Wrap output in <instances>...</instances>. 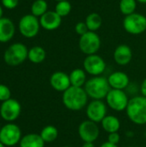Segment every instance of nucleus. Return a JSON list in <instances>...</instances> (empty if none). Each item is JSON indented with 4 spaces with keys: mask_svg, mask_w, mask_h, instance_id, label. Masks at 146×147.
I'll return each instance as SVG.
<instances>
[{
    "mask_svg": "<svg viewBox=\"0 0 146 147\" xmlns=\"http://www.w3.org/2000/svg\"><path fill=\"white\" fill-rule=\"evenodd\" d=\"M123 28L130 34H142L146 31V16L138 12L126 16L123 19Z\"/></svg>",
    "mask_w": 146,
    "mask_h": 147,
    "instance_id": "39448f33",
    "label": "nucleus"
},
{
    "mask_svg": "<svg viewBox=\"0 0 146 147\" xmlns=\"http://www.w3.org/2000/svg\"><path fill=\"white\" fill-rule=\"evenodd\" d=\"M133 59L132 48L126 44H121L116 47L114 51V59L119 65L124 66L128 65Z\"/></svg>",
    "mask_w": 146,
    "mask_h": 147,
    "instance_id": "dca6fc26",
    "label": "nucleus"
},
{
    "mask_svg": "<svg viewBox=\"0 0 146 147\" xmlns=\"http://www.w3.org/2000/svg\"><path fill=\"white\" fill-rule=\"evenodd\" d=\"M100 147H118V146H117V145H114V144H112V143L107 141V142L103 143Z\"/></svg>",
    "mask_w": 146,
    "mask_h": 147,
    "instance_id": "473e14b6",
    "label": "nucleus"
},
{
    "mask_svg": "<svg viewBox=\"0 0 146 147\" xmlns=\"http://www.w3.org/2000/svg\"><path fill=\"white\" fill-rule=\"evenodd\" d=\"M1 2L3 6L8 9H15L19 3V0H1Z\"/></svg>",
    "mask_w": 146,
    "mask_h": 147,
    "instance_id": "c756f323",
    "label": "nucleus"
},
{
    "mask_svg": "<svg viewBox=\"0 0 146 147\" xmlns=\"http://www.w3.org/2000/svg\"><path fill=\"white\" fill-rule=\"evenodd\" d=\"M83 88L89 97L93 100H102L106 98L111 90L108 78L102 76L92 77L87 80Z\"/></svg>",
    "mask_w": 146,
    "mask_h": 147,
    "instance_id": "7ed1b4c3",
    "label": "nucleus"
},
{
    "mask_svg": "<svg viewBox=\"0 0 146 147\" xmlns=\"http://www.w3.org/2000/svg\"><path fill=\"white\" fill-rule=\"evenodd\" d=\"M48 11V4L46 0H35L31 5V14L36 17L42 16Z\"/></svg>",
    "mask_w": 146,
    "mask_h": 147,
    "instance_id": "393cba45",
    "label": "nucleus"
},
{
    "mask_svg": "<svg viewBox=\"0 0 146 147\" xmlns=\"http://www.w3.org/2000/svg\"><path fill=\"white\" fill-rule=\"evenodd\" d=\"M120 140V136L118 134V132L116 133H112V134H108V141L114 144V145H117Z\"/></svg>",
    "mask_w": 146,
    "mask_h": 147,
    "instance_id": "7c9ffc66",
    "label": "nucleus"
},
{
    "mask_svg": "<svg viewBox=\"0 0 146 147\" xmlns=\"http://www.w3.org/2000/svg\"><path fill=\"white\" fill-rule=\"evenodd\" d=\"M1 127H1V126H0V130H1Z\"/></svg>",
    "mask_w": 146,
    "mask_h": 147,
    "instance_id": "a19ab883",
    "label": "nucleus"
},
{
    "mask_svg": "<svg viewBox=\"0 0 146 147\" xmlns=\"http://www.w3.org/2000/svg\"><path fill=\"white\" fill-rule=\"evenodd\" d=\"M128 119L136 125L146 124V97L144 96H137L129 99L128 105L126 109Z\"/></svg>",
    "mask_w": 146,
    "mask_h": 147,
    "instance_id": "f03ea898",
    "label": "nucleus"
},
{
    "mask_svg": "<svg viewBox=\"0 0 146 147\" xmlns=\"http://www.w3.org/2000/svg\"><path fill=\"white\" fill-rule=\"evenodd\" d=\"M40 135L45 143H52L57 140L59 136V131L54 126L48 125L42 128Z\"/></svg>",
    "mask_w": 146,
    "mask_h": 147,
    "instance_id": "b1692460",
    "label": "nucleus"
},
{
    "mask_svg": "<svg viewBox=\"0 0 146 147\" xmlns=\"http://www.w3.org/2000/svg\"><path fill=\"white\" fill-rule=\"evenodd\" d=\"M145 136H146V131H145Z\"/></svg>",
    "mask_w": 146,
    "mask_h": 147,
    "instance_id": "ea45409f",
    "label": "nucleus"
},
{
    "mask_svg": "<svg viewBox=\"0 0 146 147\" xmlns=\"http://www.w3.org/2000/svg\"><path fill=\"white\" fill-rule=\"evenodd\" d=\"M109 85L111 89H115V90H122L127 88L129 84H130V79L129 77L126 73L123 71H114L109 75L108 78Z\"/></svg>",
    "mask_w": 146,
    "mask_h": 147,
    "instance_id": "f3484780",
    "label": "nucleus"
},
{
    "mask_svg": "<svg viewBox=\"0 0 146 147\" xmlns=\"http://www.w3.org/2000/svg\"><path fill=\"white\" fill-rule=\"evenodd\" d=\"M55 12L60 16L62 18L67 16L70 15L71 11V3H70L69 0L67 1H61V2H57L56 6H55Z\"/></svg>",
    "mask_w": 146,
    "mask_h": 147,
    "instance_id": "bb28decb",
    "label": "nucleus"
},
{
    "mask_svg": "<svg viewBox=\"0 0 146 147\" xmlns=\"http://www.w3.org/2000/svg\"><path fill=\"white\" fill-rule=\"evenodd\" d=\"M70 82L71 86L75 87H84L87 79H86V71L81 68H76L72 70L69 75Z\"/></svg>",
    "mask_w": 146,
    "mask_h": 147,
    "instance_id": "aec40b11",
    "label": "nucleus"
},
{
    "mask_svg": "<svg viewBox=\"0 0 146 147\" xmlns=\"http://www.w3.org/2000/svg\"><path fill=\"white\" fill-rule=\"evenodd\" d=\"M56 2H61V1H67V0H55Z\"/></svg>",
    "mask_w": 146,
    "mask_h": 147,
    "instance_id": "4c0bfd02",
    "label": "nucleus"
},
{
    "mask_svg": "<svg viewBox=\"0 0 146 147\" xmlns=\"http://www.w3.org/2000/svg\"><path fill=\"white\" fill-rule=\"evenodd\" d=\"M137 2L139 3H146V0H137Z\"/></svg>",
    "mask_w": 146,
    "mask_h": 147,
    "instance_id": "c9c22d12",
    "label": "nucleus"
},
{
    "mask_svg": "<svg viewBox=\"0 0 146 147\" xmlns=\"http://www.w3.org/2000/svg\"><path fill=\"white\" fill-rule=\"evenodd\" d=\"M106 104L114 111H124L129 102L126 93L122 90L111 89L106 96Z\"/></svg>",
    "mask_w": 146,
    "mask_h": 147,
    "instance_id": "1a4fd4ad",
    "label": "nucleus"
},
{
    "mask_svg": "<svg viewBox=\"0 0 146 147\" xmlns=\"http://www.w3.org/2000/svg\"><path fill=\"white\" fill-rule=\"evenodd\" d=\"M102 127L108 134L116 133L120 128V121L114 115H107L101 122Z\"/></svg>",
    "mask_w": 146,
    "mask_h": 147,
    "instance_id": "412c9836",
    "label": "nucleus"
},
{
    "mask_svg": "<svg viewBox=\"0 0 146 147\" xmlns=\"http://www.w3.org/2000/svg\"><path fill=\"white\" fill-rule=\"evenodd\" d=\"M140 92H141L142 96L146 97V78L143 80V82L140 85Z\"/></svg>",
    "mask_w": 146,
    "mask_h": 147,
    "instance_id": "2f4dec72",
    "label": "nucleus"
},
{
    "mask_svg": "<svg viewBox=\"0 0 146 147\" xmlns=\"http://www.w3.org/2000/svg\"><path fill=\"white\" fill-rule=\"evenodd\" d=\"M89 96L83 87L71 86L63 92L62 102L66 109L71 111H79L88 105Z\"/></svg>",
    "mask_w": 146,
    "mask_h": 147,
    "instance_id": "f257e3e1",
    "label": "nucleus"
},
{
    "mask_svg": "<svg viewBox=\"0 0 146 147\" xmlns=\"http://www.w3.org/2000/svg\"><path fill=\"white\" fill-rule=\"evenodd\" d=\"M22 112L20 102L13 98L3 102L0 106V116L7 122H14L18 119Z\"/></svg>",
    "mask_w": 146,
    "mask_h": 147,
    "instance_id": "9d476101",
    "label": "nucleus"
},
{
    "mask_svg": "<svg viewBox=\"0 0 146 147\" xmlns=\"http://www.w3.org/2000/svg\"><path fill=\"white\" fill-rule=\"evenodd\" d=\"M28 47L22 43L16 42L6 49L3 54V60L8 65L17 66L28 59Z\"/></svg>",
    "mask_w": 146,
    "mask_h": 147,
    "instance_id": "20e7f679",
    "label": "nucleus"
},
{
    "mask_svg": "<svg viewBox=\"0 0 146 147\" xmlns=\"http://www.w3.org/2000/svg\"><path fill=\"white\" fill-rule=\"evenodd\" d=\"M15 32V27L14 22L7 17H2L0 19V42L5 43L9 41Z\"/></svg>",
    "mask_w": 146,
    "mask_h": 147,
    "instance_id": "a211bd4d",
    "label": "nucleus"
},
{
    "mask_svg": "<svg viewBox=\"0 0 146 147\" xmlns=\"http://www.w3.org/2000/svg\"><path fill=\"white\" fill-rule=\"evenodd\" d=\"M107 104L102 100H92L86 107V115L88 120L96 123H101L107 116Z\"/></svg>",
    "mask_w": 146,
    "mask_h": 147,
    "instance_id": "f8f14e48",
    "label": "nucleus"
},
{
    "mask_svg": "<svg viewBox=\"0 0 146 147\" xmlns=\"http://www.w3.org/2000/svg\"><path fill=\"white\" fill-rule=\"evenodd\" d=\"M75 32L79 35L82 36L84 34H86L87 32H89V28L85 23V22H78L76 25H75Z\"/></svg>",
    "mask_w": 146,
    "mask_h": 147,
    "instance_id": "c85d7f7f",
    "label": "nucleus"
},
{
    "mask_svg": "<svg viewBox=\"0 0 146 147\" xmlns=\"http://www.w3.org/2000/svg\"><path fill=\"white\" fill-rule=\"evenodd\" d=\"M102 40L96 32L89 31L83 35L80 36L78 40V47L80 51L87 55L96 54L100 50Z\"/></svg>",
    "mask_w": 146,
    "mask_h": 147,
    "instance_id": "423d86ee",
    "label": "nucleus"
},
{
    "mask_svg": "<svg viewBox=\"0 0 146 147\" xmlns=\"http://www.w3.org/2000/svg\"><path fill=\"white\" fill-rule=\"evenodd\" d=\"M46 57V50L40 46H34L28 50V59L30 62L34 64H40L42 63Z\"/></svg>",
    "mask_w": 146,
    "mask_h": 147,
    "instance_id": "4be33fe9",
    "label": "nucleus"
},
{
    "mask_svg": "<svg viewBox=\"0 0 146 147\" xmlns=\"http://www.w3.org/2000/svg\"><path fill=\"white\" fill-rule=\"evenodd\" d=\"M3 7L0 5V19L3 17Z\"/></svg>",
    "mask_w": 146,
    "mask_h": 147,
    "instance_id": "f704fd0d",
    "label": "nucleus"
},
{
    "mask_svg": "<svg viewBox=\"0 0 146 147\" xmlns=\"http://www.w3.org/2000/svg\"><path fill=\"white\" fill-rule=\"evenodd\" d=\"M49 81L52 88L59 92H65L68 88L71 86L69 75L60 71L53 72L51 75Z\"/></svg>",
    "mask_w": 146,
    "mask_h": 147,
    "instance_id": "2eb2a0df",
    "label": "nucleus"
},
{
    "mask_svg": "<svg viewBox=\"0 0 146 147\" xmlns=\"http://www.w3.org/2000/svg\"><path fill=\"white\" fill-rule=\"evenodd\" d=\"M0 147H7V146H5L3 143H1V142H0Z\"/></svg>",
    "mask_w": 146,
    "mask_h": 147,
    "instance_id": "e433bc0d",
    "label": "nucleus"
},
{
    "mask_svg": "<svg viewBox=\"0 0 146 147\" xmlns=\"http://www.w3.org/2000/svg\"><path fill=\"white\" fill-rule=\"evenodd\" d=\"M129 147H135V146H129Z\"/></svg>",
    "mask_w": 146,
    "mask_h": 147,
    "instance_id": "79ce46f5",
    "label": "nucleus"
},
{
    "mask_svg": "<svg viewBox=\"0 0 146 147\" xmlns=\"http://www.w3.org/2000/svg\"><path fill=\"white\" fill-rule=\"evenodd\" d=\"M11 98V91L9 88L4 84H0V102H5Z\"/></svg>",
    "mask_w": 146,
    "mask_h": 147,
    "instance_id": "cd10ccee",
    "label": "nucleus"
},
{
    "mask_svg": "<svg viewBox=\"0 0 146 147\" xmlns=\"http://www.w3.org/2000/svg\"><path fill=\"white\" fill-rule=\"evenodd\" d=\"M137 4V0H120L119 3V9L121 14L126 16L136 12Z\"/></svg>",
    "mask_w": 146,
    "mask_h": 147,
    "instance_id": "a878e982",
    "label": "nucleus"
},
{
    "mask_svg": "<svg viewBox=\"0 0 146 147\" xmlns=\"http://www.w3.org/2000/svg\"><path fill=\"white\" fill-rule=\"evenodd\" d=\"M84 22L89 28V31H92V32H96L98 29H100V28L102 25V16L96 12L89 13L86 16Z\"/></svg>",
    "mask_w": 146,
    "mask_h": 147,
    "instance_id": "5701e85b",
    "label": "nucleus"
},
{
    "mask_svg": "<svg viewBox=\"0 0 146 147\" xmlns=\"http://www.w3.org/2000/svg\"><path fill=\"white\" fill-rule=\"evenodd\" d=\"M40 27L47 31L58 29L62 23V17L59 16L55 10H48L40 17Z\"/></svg>",
    "mask_w": 146,
    "mask_h": 147,
    "instance_id": "4468645a",
    "label": "nucleus"
},
{
    "mask_svg": "<svg viewBox=\"0 0 146 147\" xmlns=\"http://www.w3.org/2000/svg\"><path fill=\"white\" fill-rule=\"evenodd\" d=\"M20 147H44L45 142L37 134H28L22 137L20 143Z\"/></svg>",
    "mask_w": 146,
    "mask_h": 147,
    "instance_id": "6ab92c4d",
    "label": "nucleus"
},
{
    "mask_svg": "<svg viewBox=\"0 0 146 147\" xmlns=\"http://www.w3.org/2000/svg\"><path fill=\"white\" fill-rule=\"evenodd\" d=\"M18 28L20 34L25 38H34L39 34L40 28V19L32 14L25 15L20 19Z\"/></svg>",
    "mask_w": 146,
    "mask_h": 147,
    "instance_id": "0eeeda50",
    "label": "nucleus"
},
{
    "mask_svg": "<svg viewBox=\"0 0 146 147\" xmlns=\"http://www.w3.org/2000/svg\"><path fill=\"white\" fill-rule=\"evenodd\" d=\"M62 147H71V146H62Z\"/></svg>",
    "mask_w": 146,
    "mask_h": 147,
    "instance_id": "58836bf2",
    "label": "nucleus"
},
{
    "mask_svg": "<svg viewBox=\"0 0 146 147\" xmlns=\"http://www.w3.org/2000/svg\"><path fill=\"white\" fill-rule=\"evenodd\" d=\"M81 147H96V146H95L94 143H92V142H83V146H82Z\"/></svg>",
    "mask_w": 146,
    "mask_h": 147,
    "instance_id": "72a5a7b5",
    "label": "nucleus"
},
{
    "mask_svg": "<svg viewBox=\"0 0 146 147\" xmlns=\"http://www.w3.org/2000/svg\"><path fill=\"white\" fill-rule=\"evenodd\" d=\"M78 135L83 142L94 143L100 135V129L97 123L90 120L83 121L78 127Z\"/></svg>",
    "mask_w": 146,
    "mask_h": 147,
    "instance_id": "ddd939ff",
    "label": "nucleus"
},
{
    "mask_svg": "<svg viewBox=\"0 0 146 147\" xmlns=\"http://www.w3.org/2000/svg\"><path fill=\"white\" fill-rule=\"evenodd\" d=\"M21 139L22 131L16 124L8 122L1 127L0 142L5 146H14L20 143Z\"/></svg>",
    "mask_w": 146,
    "mask_h": 147,
    "instance_id": "6e6552de",
    "label": "nucleus"
},
{
    "mask_svg": "<svg viewBox=\"0 0 146 147\" xmlns=\"http://www.w3.org/2000/svg\"><path fill=\"white\" fill-rule=\"evenodd\" d=\"M83 70L93 77L101 76L106 70V62L98 54L87 55L83 60Z\"/></svg>",
    "mask_w": 146,
    "mask_h": 147,
    "instance_id": "9b49d317",
    "label": "nucleus"
}]
</instances>
